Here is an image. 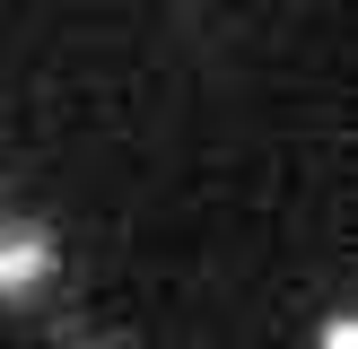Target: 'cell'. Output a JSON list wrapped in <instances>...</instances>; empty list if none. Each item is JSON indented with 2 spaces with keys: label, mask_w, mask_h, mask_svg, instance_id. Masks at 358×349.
Masks as SVG:
<instances>
[{
  "label": "cell",
  "mask_w": 358,
  "mask_h": 349,
  "mask_svg": "<svg viewBox=\"0 0 358 349\" xmlns=\"http://www.w3.org/2000/svg\"><path fill=\"white\" fill-rule=\"evenodd\" d=\"M324 349H358V332H350V314H332V323H324Z\"/></svg>",
  "instance_id": "1"
}]
</instances>
